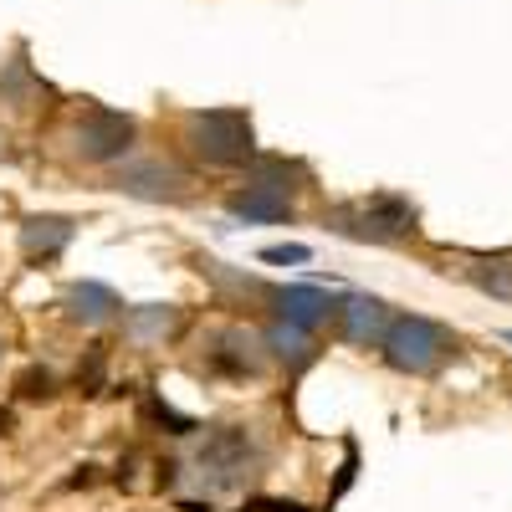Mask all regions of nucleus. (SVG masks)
<instances>
[{
	"mask_svg": "<svg viewBox=\"0 0 512 512\" xmlns=\"http://www.w3.org/2000/svg\"><path fill=\"white\" fill-rule=\"evenodd\" d=\"M6 425H11V415H0V431H6Z\"/></svg>",
	"mask_w": 512,
	"mask_h": 512,
	"instance_id": "nucleus-18",
	"label": "nucleus"
},
{
	"mask_svg": "<svg viewBox=\"0 0 512 512\" xmlns=\"http://www.w3.org/2000/svg\"><path fill=\"white\" fill-rule=\"evenodd\" d=\"M338 231L359 236V241H405V236H415V210L400 195H374V200L344 210V216H338Z\"/></svg>",
	"mask_w": 512,
	"mask_h": 512,
	"instance_id": "nucleus-4",
	"label": "nucleus"
},
{
	"mask_svg": "<svg viewBox=\"0 0 512 512\" xmlns=\"http://www.w3.org/2000/svg\"><path fill=\"white\" fill-rule=\"evenodd\" d=\"M379 349H384V364L400 369V374H431V369L446 364V354H456V338L441 323L410 313V318H395L384 328Z\"/></svg>",
	"mask_w": 512,
	"mask_h": 512,
	"instance_id": "nucleus-2",
	"label": "nucleus"
},
{
	"mask_svg": "<svg viewBox=\"0 0 512 512\" xmlns=\"http://www.w3.org/2000/svg\"><path fill=\"white\" fill-rule=\"evenodd\" d=\"M308 256H313L308 246H297V241H287V246H267V251H262V262H267V267H303Z\"/></svg>",
	"mask_w": 512,
	"mask_h": 512,
	"instance_id": "nucleus-15",
	"label": "nucleus"
},
{
	"mask_svg": "<svg viewBox=\"0 0 512 512\" xmlns=\"http://www.w3.org/2000/svg\"><path fill=\"white\" fill-rule=\"evenodd\" d=\"M118 308H123V303H118V292L103 287V282H77V287L67 292V318H72V323L98 328V323H113Z\"/></svg>",
	"mask_w": 512,
	"mask_h": 512,
	"instance_id": "nucleus-10",
	"label": "nucleus"
},
{
	"mask_svg": "<svg viewBox=\"0 0 512 512\" xmlns=\"http://www.w3.org/2000/svg\"><path fill=\"white\" fill-rule=\"evenodd\" d=\"M67 241H72V221H67V216H31V221L21 226V246H26V256H41V262L62 256Z\"/></svg>",
	"mask_w": 512,
	"mask_h": 512,
	"instance_id": "nucleus-11",
	"label": "nucleus"
},
{
	"mask_svg": "<svg viewBox=\"0 0 512 512\" xmlns=\"http://www.w3.org/2000/svg\"><path fill=\"white\" fill-rule=\"evenodd\" d=\"M210 364L226 369V374H256V338L241 333V328L221 333V349L210 354Z\"/></svg>",
	"mask_w": 512,
	"mask_h": 512,
	"instance_id": "nucleus-12",
	"label": "nucleus"
},
{
	"mask_svg": "<svg viewBox=\"0 0 512 512\" xmlns=\"http://www.w3.org/2000/svg\"><path fill=\"white\" fill-rule=\"evenodd\" d=\"M262 344H267L282 364H313V338H308V328H297V323H277V328H267Z\"/></svg>",
	"mask_w": 512,
	"mask_h": 512,
	"instance_id": "nucleus-13",
	"label": "nucleus"
},
{
	"mask_svg": "<svg viewBox=\"0 0 512 512\" xmlns=\"http://www.w3.org/2000/svg\"><path fill=\"white\" fill-rule=\"evenodd\" d=\"M185 144L216 169H236L246 159H256V128L241 108H205L190 118L185 128Z\"/></svg>",
	"mask_w": 512,
	"mask_h": 512,
	"instance_id": "nucleus-1",
	"label": "nucleus"
},
{
	"mask_svg": "<svg viewBox=\"0 0 512 512\" xmlns=\"http://www.w3.org/2000/svg\"><path fill=\"white\" fill-rule=\"evenodd\" d=\"M103 369H108V354H103V349H93V354H88V364L77 369V384H82V390H88V395H98V384H103Z\"/></svg>",
	"mask_w": 512,
	"mask_h": 512,
	"instance_id": "nucleus-16",
	"label": "nucleus"
},
{
	"mask_svg": "<svg viewBox=\"0 0 512 512\" xmlns=\"http://www.w3.org/2000/svg\"><path fill=\"white\" fill-rule=\"evenodd\" d=\"M226 210H231L236 221H246V226H282V221H292V200L277 195V190H267V185L231 190L226 195Z\"/></svg>",
	"mask_w": 512,
	"mask_h": 512,
	"instance_id": "nucleus-8",
	"label": "nucleus"
},
{
	"mask_svg": "<svg viewBox=\"0 0 512 512\" xmlns=\"http://www.w3.org/2000/svg\"><path fill=\"white\" fill-rule=\"evenodd\" d=\"M113 185L128 195H144V200H164V195H185L190 175L169 159H139V164H123Z\"/></svg>",
	"mask_w": 512,
	"mask_h": 512,
	"instance_id": "nucleus-7",
	"label": "nucleus"
},
{
	"mask_svg": "<svg viewBox=\"0 0 512 512\" xmlns=\"http://www.w3.org/2000/svg\"><path fill=\"white\" fill-rule=\"evenodd\" d=\"M52 390H57V379H52L47 369H31V374H21V395H26V400H47Z\"/></svg>",
	"mask_w": 512,
	"mask_h": 512,
	"instance_id": "nucleus-17",
	"label": "nucleus"
},
{
	"mask_svg": "<svg viewBox=\"0 0 512 512\" xmlns=\"http://www.w3.org/2000/svg\"><path fill=\"white\" fill-rule=\"evenodd\" d=\"M507 344H512V333H507Z\"/></svg>",
	"mask_w": 512,
	"mask_h": 512,
	"instance_id": "nucleus-19",
	"label": "nucleus"
},
{
	"mask_svg": "<svg viewBox=\"0 0 512 512\" xmlns=\"http://www.w3.org/2000/svg\"><path fill=\"white\" fill-rule=\"evenodd\" d=\"M175 323H180V313L169 308V303H149V308H134V313H128V333H134L139 344H154V338L175 333Z\"/></svg>",
	"mask_w": 512,
	"mask_h": 512,
	"instance_id": "nucleus-14",
	"label": "nucleus"
},
{
	"mask_svg": "<svg viewBox=\"0 0 512 512\" xmlns=\"http://www.w3.org/2000/svg\"><path fill=\"white\" fill-rule=\"evenodd\" d=\"M272 308H277V318L282 323H297V328H318V323H328V318H338V297L333 292H323V287H313V282H287V287H277L272 292Z\"/></svg>",
	"mask_w": 512,
	"mask_h": 512,
	"instance_id": "nucleus-6",
	"label": "nucleus"
},
{
	"mask_svg": "<svg viewBox=\"0 0 512 512\" xmlns=\"http://www.w3.org/2000/svg\"><path fill=\"white\" fill-rule=\"evenodd\" d=\"M134 149V118L113 108H88L72 128V154L88 164H113Z\"/></svg>",
	"mask_w": 512,
	"mask_h": 512,
	"instance_id": "nucleus-3",
	"label": "nucleus"
},
{
	"mask_svg": "<svg viewBox=\"0 0 512 512\" xmlns=\"http://www.w3.org/2000/svg\"><path fill=\"white\" fill-rule=\"evenodd\" d=\"M338 313H344V338L349 344H379L384 328H390V308H384L379 297H369V292L349 297Z\"/></svg>",
	"mask_w": 512,
	"mask_h": 512,
	"instance_id": "nucleus-9",
	"label": "nucleus"
},
{
	"mask_svg": "<svg viewBox=\"0 0 512 512\" xmlns=\"http://www.w3.org/2000/svg\"><path fill=\"white\" fill-rule=\"evenodd\" d=\"M256 461H262V456H256L251 436L236 431V425H231V431L205 436V446H200V472H210V482H216V487H236V482H246Z\"/></svg>",
	"mask_w": 512,
	"mask_h": 512,
	"instance_id": "nucleus-5",
	"label": "nucleus"
}]
</instances>
